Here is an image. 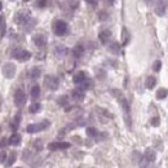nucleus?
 Here are the masks:
<instances>
[{"mask_svg":"<svg viewBox=\"0 0 168 168\" xmlns=\"http://www.w3.org/2000/svg\"><path fill=\"white\" fill-rule=\"evenodd\" d=\"M155 158H156V155H155L154 150L147 149L144 154V156L140 159V168H149V166L155 161Z\"/></svg>","mask_w":168,"mask_h":168,"instance_id":"f257e3e1","label":"nucleus"},{"mask_svg":"<svg viewBox=\"0 0 168 168\" xmlns=\"http://www.w3.org/2000/svg\"><path fill=\"white\" fill-rule=\"evenodd\" d=\"M50 126V122L49 120H43L40 123H34V124H30L26 127V132L27 133H36V132H41L46 128H48Z\"/></svg>","mask_w":168,"mask_h":168,"instance_id":"f03ea898","label":"nucleus"},{"mask_svg":"<svg viewBox=\"0 0 168 168\" xmlns=\"http://www.w3.org/2000/svg\"><path fill=\"white\" fill-rule=\"evenodd\" d=\"M12 56L17 61H20V62H26V61H29L31 58V52L26 50V49H22V48H16L12 52Z\"/></svg>","mask_w":168,"mask_h":168,"instance_id":"7ed1b4c3","label":"nucleus"},{"mask_svg":"<svg viewBox=\"0 0 168 168\" xmlns=\"http://www.w3.org/2000/svg\"><path fill=\"white\" fill-rule=\"evenodd\" d=\"M16 22L20 26H25L30 20H31V12L29 9H21L20 12H17L16 14Z\"/></svg>","mask_w":168,"mask_h":168,"instance_id":"20e7f679","label":"nucleus"},{"mask_svg":"<svg viewBox=\"0 0 168 168\" xmlns=\"http://www.w3.org/2000/svg\"><path fill=\"white\" fill-rule=\"evenodd\" d=\"M44 85H46L49 91H57L58 85H60V80H58V78L53 76V75H47L44 78Z\"/></svg>","mask_w":168,"mask_h":168,"instance_id":"39448f33","label":"nucleus"},{"mask_svg":"<svg viewBox=\"0 0 168 168\" xmlns=\"http://www.w3.org/2000/svg\"><path fill=\"white\" fill-rule=\"evenodd\" d=\"M53 31L58 36H62V35H65L67 32V23L62 20H57L55 22V25H53Z\"/></svg>","mask_w":168,"mask_h":168,"instance_id":"423d86ee","label":"nucleus"},{"mask_svg":"<svg viewBox=\"0 0 168 168\" xmlns=\"http://www.w3.org/2000/svg\"><path fill=\"white\" fill-rule=\"evenodd\" d=\"M3 75L7 78V79H13L14 75H16V65L12 64V62H7L3 65Z\"/></svg>","mask_w":168,"mask_h":168,"instance_id":"0eeeda50","label":"nucleus"},{"mask_svg":"<svg viewBox=\"0 0 168 168\" xmlns=\"http://www.w3.org/2000/svg\"><path fill=\"white\" fill-rule=\"evenodd\" d=\"M26 101H27V97H26V93L22 89H17L14 93V103L17 108H22L25 106Z\"/></svg>","mask_w":168,"mask_h":168,"instance_id":"6e6552de","label":"nucleus"},{"mask_svg":"<svg viewBox=\"0 0 168 168\" xmlns=\"http://www.w3.org/2000/svg\"><path fill=\"white\" fill-rule=\"evenodd\" d=\"M154 11L158 16H161V17L166 16V13H167V0H156Z\"/></svg>","mask_w":168,"mask_h":168,"instance_id":"1a4fd4ad","label":"nucleus"},{"mask_svg":"<svg viewBox=\"0 0 168 168\" xmlns=\"http://www.w3.org/2000/svg\"><path fill=\"white\" fill-rule=\"evenodd\" d=\"M70 147V142H66V141H56V142H50L48 145V149L52 150V151H56V150H65Z\"/></svg>","mask_w":168,"mask_h":168,"instance_id":"9d476101","label":"nucleus"},{"mask_svg":"<svg viewBox=\"0 0 168 168\" xmlns=\"http://www.w3.org/2000/svg\"><path fill=\"white\" fill-rule=\"evenodd\" d=\"M79 0H66V2L62 4V8L65 11H70V12H74L75 9H78L79 7Z\"/></svg>","mask_w":168,"mask_h":168,"instance_id":"9b49d317","label":"nucleus"},{"mask_svg":"<svg viewBox=\"0 0 168 168\" xmlns=\"http://www.w3.org/2000/svg\"><path fill=\"white\" fill-rule=\"evenodd\" d=\"M32 41H34V44H35V46H36L38 48H43V47L47 44V38L44 36L43 34H36V35H34Z\"/></svg>","mask_w":168,"mask_h":168,"instance_id":"f8f14e48","label":"nucleus"},{"mask_svg":"<svg viewBox=\"0 0 168 168\" xmlns=\"http://www.w3.org/2000/svg\"><path fill=\"white\" fill-rule=\"evenodd\" d=\"M80 87H79V89H82V91H89V89H93V87H94V83H93V80L92 79H89V78H85L84 80L79 84Z\"/></svg>","mask_w":168,"mask_h":168,"instance_id":"ddd939ff","label":"nucleus"},{"mask_svg":"<svg viewBox=\"0 0 168 168\" xmlns=\"http://www.w3.org/2000/svg\"><path fill=\"white\" fill-rule=\"evenodd\" d=\"M84 52H85V49H84V47L82 46V44H76V46L71 49V55L75 58H80V57L84 56Z\"/></svg>","mask_w":168,"mask_h":168,"instance_id":"4468645a","label":"nucleus"},{"mask_svg":"<svg viewBox=\"0 0 168 168\" xmlns=\"http://www.w3.org/2000/svg\"><path fill=\"white\" fill-rule=\"evenodd\" d=\"M71 97H73V100H75V101H83L84 97H85V92L82 91V89H79V88H76V89H74L71 92Z\"/></svg>","mask_w":168,"mask_h":168,"instance_id":"2eb2a0df","label":"nucleus"},{"mask_svg":"<svg viewBox=\"0 0 168 168\" xmlns=\"http://www.w3.org/2000/svg\"><path fill=\"white\" fill-rule=\"evenodd\" d=\"M98 38H100V41L102 44H106V43L110 40V38H111V31L110 30H102L98 34Z\"/></svg>","mask_w":168,"mask_h":168,"instance_id":"dca6fc26","label":"nucleus"},{"mask_svg":"<svg viewBox=\"0 0 168 168\" xmlns=\"http://www.w3.org/2000/svg\"><path fill=\"white\" fill-rule=\"evenodd\" d=\"M20 142H21V136L18 133H13L9 138H8V144L9 145L17 146V145H20Z\"/></svg>","mask_w":168,"mask_h":168,"instance_id":"f3484780","label":"nucleus"},{"mask_svg":"<svg viewBox=\"0 0 168 168\" xmlns=\"http://www.w3.org/2000/svg\"><path fill=\"white\" fill-rule=\"evenodd\" d=\"M129 40H131V34L128 32V30L126 27H123V30H122V46H127Z\"/></svg>","mask_w":168,"mask_h":168,"instance_id":"a211bd4d","label":"nucleus"},{"mask_svg":"<svg viewBox=\"0 0 168 168\" xmlns=\"http://www.w3.org/2000/svg\"><path fill=\"white\" fill-rule=\"evenodd\" d=\"M85 78H87V75H85L84 71H79V73H76V74L73 76V82H74L75 84H80Z\"/></svg>","mask_w":168,"mask_h":168,"instance_id":"6ab92c4d","label":"nucleus"},{"mask_svg":"<svg viewBox=\"0 0 168 168\" xmlns=\"http://www.w3.org/2000/svg\"><path fill=\"white\" fill-rule=\"evenodd\" d=\"M40 75H41V70L39 67H32L29 71V76H30V79H32V80L38 79Z\"/></svg>","mask_w":168,"mask_h":168,"instance_id":"aec40b11","label":"nucleus"},{"mask_svg":"<svg viewBox=\"0 0 168 168\" xmlns=\"http://www.w3.org/2000/svg\"><path fill=\"white\" fill-rule=\"evenodd\" d=\"M145 85H146L147 89H153V88L156 85V78L155 76H147L146 82H145Z\"/></svg>","mask_w":168,"mask_h":168,"instance_id":"412c9836","label":"nucleus"},{"mask_svg":"<svg viewBox=\"0 0 168 168\" xmlns=\"http://www.w3.org/2000/svg\"><path fill=\"white\" fill-rule=\"evenodd\" d=\"M67 52H69L67 48H66V47H62V46H58V47H56V49H55V53H56L57 57H64V56H66Z\"/></svg>","mask_w":168,"mask_h":168,"instance_id":"4be33fe9","label":"nucleus"},{"mask_svg":"<svg viewBox=\"0 0 168 168\" xmlns=\"http://www.w3.org/2000/svg\"><path fill=\"white\" fill-rule=\"evenodd\" d=\"M109 52L113 53V55L118 56L119 53H120V46H119L118 43H111L110 46H109Z\"/></svg>","mask_w":168,"mask_h":168,"instance_id":"5701e85b","label":"nucleus"},{"mask_svg":"<svg viewBox=\"0 0 168 168\" xmlns=\"http://www.w3.org/2000/svg\"><path fill=\"white\" fill-rule=\"evenodd\" d=\"M5 27H7V25H5V17L4 16H0V36L4 38V35H5Z\"/></svg>","mask_w":168,"mask_h":168,"instance_id":"b1692460","label":"nucleus"},{"mask_svg":"<svg viewBox=\"0 0 168 168\" xmlns=\"http://www.w3.org/2000/svg\"><path fill=\"white\" fill-rule=\"evenodd\" d=\"M57 103L60 106H64V108H67V105H69V96H61L58 97V100H57Z\"/></svg>","mask_w":168,"mask_h":168,"instance_id":"393cba45","label":"nucleus"},{"mask_svg":"<svg viewBox=\"0 0 168 168\" xmlns=\"http://www.w3.org/2000/svg\"><path fill=\"white\" fill-rule=\"evenodd\" d=\"M48 3H49V0H36L35 4H34V7L38 8V9H44V8L48 5Z\"/></svg>","mask_w":168,"mask_h":168,"instance_id":"a878e982","label":"nucleus"},{"mask_svg":"<svg viewBox=\"0 0 168 168\" xmlns=\"http://www.w3.org/2000/svg\"><path fill=\"white\" fill-rule=\"evenodd\" d=\"M167 94H168L167 88H161V89L156 92V98L158 100H166L167 98Z\"/></svg>","mask_w":168,"mask_h":168,"instance_id":"bb28decb","label":"nucleus"},{"mask_svg":"<svg viewBox=\"0 0 168 168\" xmlns=\"http://www.w3.org/2000/svg\"><path fill=\"white\" fill-rule=\"evenodd\" d=\"M40 109H41V105H40L39 102H35V103L30 105L29 111H30L31 114H36V113H39V111H40Z\"/></svg>","mask_w":168,"mask_h":168,"instance_id":"cd10ccee","label":"nucleus"},{"mask_svg":"<svg viewBox=\"0 0 168 168\" xmlns=\"http://www.w3.org/2000/svg\"><path fill=\"white\" fill-rule=\"evenodd\" d=\"M30 94H31L32 98H38V97L40 96V87H39V85H34V87L31 88Z\"/></svg>","mask_w":168,"mask_h":168,"instance_id":"c85d7f7f","label":"nucleus"},{"mask_svg":"<svg viewBox=\"0 0 168 168\" xmlns=\"http://www.w3.org/2000/svg\"><path fill=\"white\" fill-rule=\"evenodd\" d=\"M16 158H17V153L16 151H11V155H9V159H8V162H7V167H11L14 161H16Z\"/></svg>","mask_w":168,"mask_h":168,"instance_id":"c756f323","label":"nucleus"},{"mask_svg":"<svg viewBox=\"0 0 168 168\" xmlns=\"http://www.w3.org/2000/svg\"><path fill=\"white\" fill-rule=\"evenodd\" d=\"M87 135L89 137H96L97 135H98V131H97L96 128H93V127H88L87 128Z\"/></svg>","mask_w":168,"mask_h":168,"instance_id":"7c9ffc66","label":"nucleus"},{"mask_svg":"<svg viewBox=\"0 0 168 168\" xmlns=\"http://www.w3.org/2000/svg\"><path fill=\"white\" fill-rule=\"evenodd\" d=\"M98 20L100 21H108L109 20V13L106 11H100L98 12Z\"/></svg>","mask_w":168,"mask_h":168,"instance_id":"2f4dec72","label":"nucleus"},{"mask_svg":"<svg viewBox=\"0 0 168 168\" xmlns=\"http://www.w3.org/2000/svg\"><path fill=\"white\" fill-rule=\"evenodd\" d=\"M32 146L35 147V150H36V151H40V150L43 149V142H41V140H35L34 142H32Z\"/></svg>","mask_w":168,"mask_h":168,"instance_id":"473e14b6","label":"nucleus"},{"mask_svg":"<svg viewBox=\"0 0 168 168\" xmlns=\"http://www.w3.org/2000/svg\"><path fill=\"white\" fill-rule=\"evenodd\" d=\"M20 119H21V117H20V115H16V117H14V122L12 123V126H11V128H12L13 131H16L17 128H18V124H20Z\"/></svg>","mask_w":168,"mask_h":168,"instance_id":"72a5a7b5","label":"nucleus"},{"mask_svg":"<svg viewBox=\"0 0 168 168\" xmlns=\"http://www.w3.org/2000/svg\"><path fill=\"white\" fill-rule=\"evenodd\" d=\"M153 69H154V71H161V69H162V61H155L154 65H153Z\"/></svg>","mask_w":168,"mask_h":168,"instance_id":"f704fd0d","label":"nucleus"},{"mask_svg":"<svg viewBox=\"0 0 168 168\" xmlns=\"http://www.w3.org/2000/svg\"><path fill=\"white\" fill-rule=\"evenodd\" d=\"M159 123H161V120H159L158 117H154V118H151V120H150V124H151L153 127H158Z\"/></svg>","mask_w":168,"mask_h":168,"instance_id":"c9c22d12","label":"nucleus"},{"mask_svg":"<svg viewBox=\"0 0 168 168\" xmlns=\"http://www.w3.org/2000/svg\"><path fill=\"white\" fill-rule=\"evenodd\" d=\"M5 159H7V151H0V163H3L5 162Z\"/></svg>","mask_w":168,"mask_h":168,"instance_id":"e433bc0d","label":"nucleus"},{"mask_svg":"<svg viewBox=\"0 0 168 168\" xmlns=\"http://www.w3.org/2000/svg\"><path fill=\"white\" fill-rule=\"evenodd\" d=\"M85 2L88 3V5H91L92 8L97 7V4H98V2H97V0H85Z\"/></svg>","mask_w":168,"mask_h":168,"instance_id":"4c0bfd02","label":"nucleus"},{"mask_svg":"<svg viewBox=\"0 0 168 168\" xmlns=\"http://www.w3.org/2000/svg\"><path fill=\"white\" fill-rule=\"evenodd\" d=\"M103 3L106 5H114V3H115V0H103Z\"/></svg>","mask_w":168,"mask_h":168,"instance_id":"58836bf2","label":"nucleus"},{"mask_svg":"<svg viewBox=\"0 0 168 168\" xmlns=\"http://www.w3.org/2000/svg\"><path fill=\"white\" fill-rule=\"evenodd\" d=\"M2 9H3V3L0 2V11H2Z\"/></svg>","mask_w":168,"mask_h":168,"instance_id":"ea45409f","label":"nucleus"},{"mask_svg":"<svg viewBox=\"0 0 168 168\" xmlns=\"http://www.w3.org/2000/svg\"><path fill=\"white\" fill-rule=\"evenodd\" d=\"M145 2H146V3H149V4H150V2H153V0H145Z\"/></svg>","mask_w":168,"mask_h":168,"instance_id":"a19ab883","label":"nucleus"},{"mask_svg":"<svg viewBox=\"0 0 168 168\" xmlns=\"http://www.w3.org/2000/svg\"><path fill=\"white\" fill-rule=\"evenodd\" d=\"M0 105H2V97H0Z\"/></svg>","mask_w":168,"mask_h":168,"instance_id":"79ce46f5","label":"nucleus"},{"mask_svg":"<svg viewBox=\"0 0 168 168\" xmlns=\"http://www.w3.org/2000/svg\"><path fill=\"white\" fill-rule=\"evenodd\" d=\"M26 2H29V0H23V3H26Z\"/></svg>","mask_w":168,"mask_h":168,"instance_id":"37998d69","label":"nucleus"},{"mask_svg":"<svg viewBox=\"0 0 168 168\" xmlns=\"http://www.w3.org/2000/svg\"><path fill=\"white\" fill-rule=\"evenodd\" d=\"M0 131H2V127H0Z\"/></svg>","mask_w":168,"mask_h":168,"instance_id":"c03bdc74","label":"nucleus"}]
</instances>
